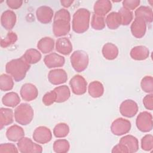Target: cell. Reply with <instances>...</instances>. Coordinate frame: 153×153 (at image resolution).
Here are the masks:
<instances>
[{
	"mask_svg": "<svg viewBox=\"0 0 153 153\" xmlns=\"http://www.w3.org/2000/svg\"><path fill=\"white\" fill-rule=\"evenodd\" d=\"M143 104L146 109H153V94L152 93L146 95L143 99Z\"/></svg>",
	"mask_w": 153,
	"mask_h": 153,
	"instance_id": "43",
	"label": "cell"
},
{
	"mask_svg": "<svg viewBox=\"0 0 153 153\" xmlns=\"http://www.w3.org/2000/svg\"><path fill=\"white\" fill-rule=\"evenodd\" d=\"M70 60L74 70L78 72H81L87 68L89 59L85 51L83 50H76L71 54Z\"/></svg>",
	"mask_w": 153,
	"mask_h": 153,
	"instance_id": "5",
	"label": "cell"
},
{
	"mask_svg": "<svg viewBox=\"0 0 153 153\" xmlns=\"http://www.w3.org/2000/svg\"><path fill=\"white\" fill-rule=\"evenodd\" d=\"M71 15L69 12L65 9L57 11L54 17L53 32L55 36L60 37L67 35L71 30Z\"/></svg>",
	"mask_w": 153,
	"mask_h": 153,
	"instance_id": "1",
	"label": "cell"
},
{
	"mask_svg": "<svg viewBox=\"0 0 153 153\" xmlns=\"http://www.w3.org/2000/svg\"><path fill=\"white\" fill-rule=\"evenodd\" d=\"M20 94L24 100L30 102L37 97L38 91L35 85L31 83H26L22 86Z\"/></svg>",
	"mask_w": 153,
	"mask_h": 153,
	"instance_id": "13",
	"label": "cell"
},
{
	"mask_svg": "<svg viewBox=\"0 0 153 153\" xmlns=\"http://www.w3.org/2000/svg\"><path fill=\"white\" fill-rule=\"evenodd\" d=\"M90 19V12L84 8H79L73 15L72 30L77 33H84L89 27Z\"/></svg>",
	"mask_w": 153,
	"mask_h": 153,
	"instance_id": "3",
	"label": "cell"
},
{
	"mask_svg": "<svg viewBox=\"0 0 153 153\" xmlns=\"http://www.w3.org/2000/svg\"><path fill=\"white\" fill-rule=\"evenodd\" d=\"M119 143L124 145L129 153L136 152L139 149V142L137 139L132 135H126L121 138Z\"/></svg>",
	"mask_w": 153,
	"mask_h": 153,
	"instance_id": "19",
	"label": "cell"
},
{
	"mask_svg": "<svg viewBox=\"0 0 153 153\" xmlns=\"http://www.w3.org/2000/svg\"><path fill=\"white\" fill-rule=\"evenodd\" d=\"M141 148L146 151L152 150L153 148V137L152 134H146L142 138Z\"/></svg>",
	"mask_w": 153,
	"mask_h": 153,
	"instance_id": "39",
	"label": "cell"
},
{
	"mask_svg": "<svg viewBox=\"0 0 153 153\" xmlns=\"http://www.w3.org/2000/svg\"><path fill=\"white\" fill-rule=\"evenodd\" d=\"M137 128L142 132H149L152 129L153 122L151 114L143 111L139 114L136 120Z\"/></svg>",
	"mask_w": 153,
	"mask_h": 153,
	"instance_id": "6",
	"label": "cell"
},
{
	"mask_svg": "<svg viewBox=\"0 0 153 153\" xmlns=\"http://www.w3.org/2000/svg\"><path fill=\"white\" fill-rule=\"evenodd\" d=\"M112 152H123V153H127L128 152L127 149L122 144L118 143V145L114 146L112 150Z\"/></svg>",
	"mask_w": 153,
	"mask_h": 153,
	"instance_id": "45",
	"label": "cell"
},
{
	"mask_svg": "<svg viewBox=\"0 0 153 153\" xmlns=\"http://www.w3.org/2000/svg\"><path fill=\"white\" fill-rule=\"evenodd\" d=\"M16 23V13L12 10H6L2 13L1 16V23L6 30H11Z\"/></svg>",
	"mask_w": 153,
	"mask_h": 153,
	"instance_id": "17",
	"label": "cell"
},
{
	"mask_svg": "<svg viewBox=\"0 0 153 153\" xmlns=\"http://www.w3.org/2000/svg\"><path fill=\"white\" fill-rule=\"evenodd\" d=\"M69 132V126L64 123H60L55 126L53 129V134L57 138L66 137Z\"/></svg>",
	"mask_w": 153,
	"mask_h": 153,
	"instance_id": "33",
	"label": "cell"
},
{
	"mask_svg": "<svg viewBox=\"0 0 153 153\" xmlns=\"http://www.w3.org/2000/svg\"><path fill=\"white\" fill-rule=\"evenodd\" d=\"M112 3L108 0H99L94 5V14L97 16L104 17L111 10Z\"/></svg>",
	"mask_w": 153,
	"mask_h": 153,
	"instance_id": "18",
	"label": "cell"
},
{
	"mask_svg": "<svg viewBox=\"0 0 153 153\" xmlns=\"http://www.w3.org/2000/svg\"><path fill=\"white\" fill-rule=\"evenodd\" d=\"M131 129V123L124 118H118L115 120L111 126L112 133L117 136L128 133Z\"/></svg>",
	"mask_w": 153,
	"mask_h": 153,
	"instance_id": "8",
	"label": "cell"
},
{
	"mask_svg": "<svg viewBox=\"0 0 153 153\" xmlns=\"http://www.w3.org/2000/svg\"><path fill=\"white\" fill-rule=\"evenodd\" d=\"M7 139L12 142H18L25 136V131L22 127L14 124L10 126L6 131Z\"/></svg>",
	"mask_w": 153,
	"mask_h": 153,
	"instance_id": "21",
	"label": "cell"
},
{
	"mask_svg": "<svg viewBox=\"0 0 153 153\" xmlns=\"http://www.w3.org/2000/svg\"><path fill=\"white\" fill-rule=\"evenodd\" d=\"M56 50L63 55H69L72 51V45L71 41L66 37H61L57 39Z\"/></svg>",
	"mask_w": 153,
	"mask_h": 153,
	"instance_id": "20",
	"label": "cell"
},
{
	"mask_svg": "<svg viewBox=\"0 0 153 153\" xmlns=\"http://www.w3.org/2000/svg\"><path fill=\"white\" fill-rule=\"evenodd\" d=\"M130 55L134 60H143L149 57V50L146 47L143 45L136 46L131 50Z\"/></svg>",
	"mask_w": 153,
	"mask_h": 153,
	"instance_id": "22",
	"label": "cell"
},
{
	"mask_svg": "<svg viewBox=\"0 0 153 153\" xmlns=\"http://www.w3.org/2000/svg\"><path fill=\"white\" fill-rule=\"evenodd\" d=\"M30 68V65L22 56L19 59H13L7 63L5 71L13 78L15 81L19 82L25 78L26 73Z\"/></svg>",
	"mask_w": 153,
	"mask_h": 153,
	"instance_id": "2",
	"label": "cell"
},
{
	"mask_svg": "<svg viewBox=\"0 0 153 153\" xmlns=\"http://www.w3.org/2000/svg\"><path fill=\"white\" fill-rule=\"evenodd\" d=\"M13 122V111L9 108H1L0 109V129Z\"/></svg>",
	"mask_w": 153,
	"mask_h": 153,
	"instance_id": "25",
	"label": "cell"
},
{
	"mask_svg": "<svg viewBox=\"0 0 153 153\" xmlns=\"http://www.w3.org/2000/svg\"><path fill=\"white\" fill-rule=\"evenodd\" d=\"M105 23L109 29H117L121 25V19L118 12L109 13L105 19Z\"/></svg>",
	"mask_w": 153,
	"mask_h": 153,
	"instance_id": "26",
	"label": "cell"
},
{
	"mask_svg": "<svg viewBox=\"0 0 153 153\" xmlns=\"http://www.w3.org/2000/svg\"><path fill=\"white\" fill-rule=\"evenodd\" d=\"M32 137L33 140L37 143L45 144L51 140L52 133L48 127L39 126L35 128L33 133Z\"/></svg>",
	"mask_w": 153,
	"mask_h": 153,
	"instance_id": "10",
	"label": "cell"
},
{
	"mask_svg": "<svg viewBox=\"0 0 153 153\" xmlns=\"http://www.w3.org/2000/svg\"><path fill=\"white\" fill-rule=\"evenodd\" d=\"M17 40V35L15 32H10L7 33L5 38L1 40V46L2 48H7L14 44Z\"/></svg>",
	"mask_w": 153,
	"mask_h": 153,
	"instance_id": "38",
	"label": "cell"
},
{
	"mask_svg": "<svg viewBox=\"0 0 153 153\" xmlns=\"http://www.w3.org/2000/svg\"><path fill=\"white\" fill-rule=\"evenodd\" d=\"M140 86L143 91L152 93L153 91V78L151 76H144L140 82Z\"/></svg>",
	"mask_w": 153,
	"mask_h": 153,
	"instance_id": "37",
	"label": "cell"
},
{
	"mask_svg": "<svg viewBox=\"0 0 153 153\" xmlns=\"http://www.w3.org/2000/svg\"><path fill=\"white\" fill-rule=\"evenodd\" d=\"M53 10L50 7L43 5L38 7L36 11L37 20L41 23L47 24L51 22Z\"/></svg>",
	"mask_w": 153,
	"mask_h": 153,
	"instance_id": "16",
	"label": "cell"
},
{
	"mask_svg": "<svg viewBox=\"0 0 153 153\" xmlns=\"http://www.w3.org/2000/svg\"><path fill=\"white\" fill-rule=\"evenodd\" d=\"M49 82L53 85H59L66 82L68 79V75L66 71L62 69L51 70L48 74Z\"/></svg>",
	"mask_w": 153,
	"mask_h": 153,
	"instance_id": "14",
	"label": "cell"
},
{
	"mask_svg": "<svg viewBox=\"0 0 153 153\" xmlns=\"http://www.w3.org/2000/svg\"><path fill=\"white\" fill-rule=\"evenodd\" d=\"M130 29L133 36L136 38H141L146 33V22L143 19L136 17L131 23Z\"/></svg>",
	"mask_w": 153,
	"mask_h": 153,
	"instance_id": "12",
	"label": "cell"
},
{
	"mask_svg": "<svg viewBox=\"0 0 153 153\" xmlns=\"http://www.w3.org/2000/svg\"><path fill=\"white\" fill-rule=\"evenodd\" d=\"M88 91L91 97L94 98L100 97L104 93V87L100 81H94L89 84Z\"/></svg>",
	"mask_w": 153,
	"mask_h": 153,
	"instance_id": "30",
	"label": "cell"
},
{
	"mask_svg": "<svg viewBox=\"0 0 153 153\" xmlns=\"http://www.w3.org/2000/svg\"><path fill=\"white\" fill-rule=\"evenodd\" d=\"M6 3L8 7H10L11 9H18L19 8L22 4L23 1L22 0H7L6 1Z\"/></svg>",
	"mask_w": 153,
	"mask_h": 153,
	"instance_id": "44",
	"label": "cell"
},
{
	"mask_svg": "<svg viewBox=\"0 0 153 153\" xmlns=\"http://www.w3.org/2000/svg\"><path fill=\"white\" fill-rule=\"evenodd\" d=\"M17 146L19 151L22 153H41L42 152V148L41 145L33 143L30 138L26 137H23L18 141Z\"/></svg>",
	"mask_w": 153,
	"mask_h": 153,
	"instance_id": "7",
	"label": "cell"
},
{
	"mask_svg": "<svg viewBox=\"0 0 153 153\" xmlns=\"http://www.w3.org/2000/svg\"><path fill=\"white\" fill-rule=\"evenodd\" d=\"M44 62L47 68H54L63 66L65 60L62 56L56 53H51L44 57Z\"/></svg>",
	"mask_w": 153,
	"mask_h": 153,
	"instance_id": "15",
	"label": "cell"
},
{
	"mask_svg": "<svg viewBox=\"0 0 153 153\" xmlns=\"http://www.w3.org/2000/svg\"><path fill=\"white\" fill-rule=\"evenodd\" d=\"M56 96L54 90L47 92L42 97V102L45 106H50L53 103L56 102Z\"/></svg>",
	"mask_w": 153,
	"mask_h": 153,
	"instance_id": "40",
	"label": "cell"
},
{
	"mask_svg": "<svg viewBox=\"0 0 153 153\" xmlns=\"http://www.w3.org/2000/svg\"><path fill=\"white\" fill-rule=\"evenodd\" d=\"M24 59L29 64H35L41 59V54L35 48H29L27 50L22 56Z\"/></svg>",
	"mask_w": 153,
	"mask_h": 153,
	"instance_id": "31",
	"label": "cell"
},
{
	"mask_svg": "<svg viewBox=\"0 0 153 153\" xmlns=\"http://www.w3.org/2000/svg\"><path fill=\"white\" fill-rule=\"evenodd\" d=\"M139 4V0H124L123 1V7L130 11L134 10Z\"/></svg>",
	"mask_w": 153,
	"mask_h": 153,
	"instance_id": "42",
	"label": "cell"
},
{
	"mask_svg": "<svg viewBox=\"0 0 153 153\" xmlns=\"http://www.w3.org/2000/svg\"><path fill=\"white\" fill-rule=\"evenodd\" d=\"M56 93V102L62 103L66 101L71 96V92L69 87L66 85H61L54 88L53 90Z\"/></svg>",
	"mask_w": 153,
	"mask_h": 153,
	"instance_id": "27",
	"label": "cell"
},
{
	"mask_svg": "<svg viewBox=\"0 0 153 153\" xmlns=\"http://www.w3.org/2000/svg\"><path fill=\"white\" fill-rule=\"evenodd\" d=\"M53 148L57 153H65L69 151L70 145L66 139H57L54 141Z\"/></svg>",
	"mask_w": 153,
	"mask_h": 153,
	"instance_id": "34",
	"label": "cell"
},
{
	"mask_svg": "<svg viewBox=\"0 0 153 153\" xmlns=\"http://www.w3.org/2000/svg\"><path fill=\"white\" fill-rule=\"evenodd\" d=\"M33 108L27 103H21L14 110L15 121L23 126L29 124L33 120Z\"/></svg>",
	"mask_w": 153,
	"mask_h": 153,
	"instance_id": "4",
	"label": "cell"
},
{
	"mask_svg": "<svg viewBox=\"0 0 153 153\" xmlns=\"http://www.w3.org/2000/svg\"><path fill=\"white\" fill-rule=\"evenodd\" d=\"M74 2V1H68V0H62L60 1V3L62 6L66 8L69 7L72 3Z\"/></svg>",
	"mask_w": 153,
	"mask_h": 153,
	"instance_id": "46",
	"label": "cell"
},
{
	"mask_svg": "<svg viewBox=\"0 0 153 153\" xmlns=\"http://www.w3.org/2000/svg\"><path fill=\"white\" fill-rule=\"evenodd\" d=\"M2 102L6 106L14 108L20 102V98L17 93L11 91L2 97Z\"/></svg>",
	"mask_w": 153,
	"mask_h": 153,
	"instance_id": "28",
	"label": "cell"
},
{
	"mask_svg": "<svg viewBox=\"0 0 153 153\" xmlns=\"http://www.w3.org/2000/svg\"><path fill=\"white\" fill-rule=\"evenodd\" d=\"M19 151L13 143H5L0 145V153L3 152H18Z\"/></svg>",
	"mask_w": 153,
	"mask_h": 153,
	"instance_id": "41",
	"label": "cell"
},
{
	"mask_svg": "<svg viewBox=\"0 0 153 153\" xmlns=\"http://www.w3.org/2000/svg\"><path fill=\"white\" fill-rule=\"evenodd\" d=\"M72 91L76 95L84 94L87 91V82L85 78L80 75H74L69 81Z\"/></svg>",
	"mask_w": 153,
	"mask_h": 153,
	"instance_id": "9",
	"label": "cell"
},
{
	"mask_svg": "<svg viewBox=\"0 0 153 153\" xmlns=\"http://www.w3.org/2000/svg\"><path fill=\"white\" fill-rule=\"evenodd\" d=\"M102 54L103 57L108 60H114L117 58L118 55V48L114 44L108 42L105 44L102 48Z\"/></svg>",
	"mask_w": 153,
	"mask_h": 153,
	"instance_id": "23",
	"label": "cell"
},
{
	"mask_svg": "<svg viewBox=\"0 0 153 153\" xmlns=\"http://www.w3.org/2000/svg\"><path fill=\"white\" fill-rule=\"evenodd\" d=\"M135 17H139L143 19L147 23H151L152 22V10L148 6H140L137 8L134 12Z\"/></svg>",
	"mask_w": 153,
	"mask_h": 153,
	"instance_id": "29",
	"label": "cell"
},
{
	"mask_svg": "<svg viewBox=\"0 0 153 153\" xmlns=\"http://www.w3.org/2000/svg\"><path fill=\"white\" fill-rule=\"evenodd\" d=\"M105 19L104 17L96 15L93 13L91 21V26L95 30H102L105 27Z\"/></svg>",
	"mask_w": 153,
	"mask_h": 153,
	"instance_id": "36",
	"label": "cell"
},
{
	"mask_svg": "<svg viewBox=\"0 0 153 153\" xmlns=\"http://www.w3.org/2000/svg\"><path fill=\"white\" fill-rule=\"evenodd\" d=\"M118 13L121 16V25L123 26H127L129 25L133 18V12L122 7L118 11Z\"/></svg>",
	"mask_w": 153,
	"mask_h": 153,
	"instance_id": "35",
	"label": "cell"
},
{
	"mask_svg": "<svg viewBox=\"0 0 153 153\" xmlns=\"http://www.w3.org/2000/svg\"><path fill=\"white\" fill-rule=\"evenodd\" d=\"M54 47V41L51 37L42 38L37 44L38 48L44 54L52 51Z\"/></svg>",
	"mask_w": 153,
	"mask_h": 153,
	"instance_id": "24",
	"label": "cell"
},
{
	"mask_svg": "<svg viewBox=\"0 0 153 153\" xmlns=\"http://www.w3.org/2000/svg\"><path fill=\"white\" fill-rule=\"evenodd\" d=\"M137 104L133 100L127 99L123 101L120 106L121 114L127 118L133 117L138 111Z\"/></svg>",
	"mask_w": 153,
	"mask_h": 153,
	"instance_id": "11",
	"label": "cell"
},
{
	"mask_svg": "<svg viewBox=\"0 0 153 153\" xmlns=\"http://www.w3.org/2000/svg\"><path fill=\"white\" fill-rule=\"evenodd\" d=\"M14 81L11 76L7 74H1L0 76V89L2 91H7L13 89Z\"/></svg>",
	"mask_w": 153,
	"mask_h": 153,
	"instance_id": "32",
	"label": "cell"
}]
</instances>
